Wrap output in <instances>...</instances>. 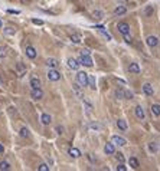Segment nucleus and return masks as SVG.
Masks as SVG:
<instances>
[{"label":"nucleus","instance_id":"1","mask_svg":"<svg viewBox=\"0 0 160 171\" xmlns=\"http://www.w3.org/2000/svg\"><path fill=\"white\" fill-rule=\"evenodd\" d=\"M77 82L81 85V87H88V73L78 72L77 73Z\"/></svg>","mask_w":160,"mask_h":171},{"label":"nucleus","instance_id":"2","mask_svg":"<svg viewBox=\"0 0 160 171\" xmlns=\"http://www.w3.org/2000/svg\"><path fill=\"white\" fill-rule=\"evenodd\" d=\"M48 79L49 80H54V82H56V80H59L61 79V73L55 69V68H49V70H48Z\"/></svg>","mask_w":160,"mask_h":171},{"label":"nucleus","instance_id":"3","mask_svg":"<svg viewBox=\"0 0 160 171\" xmlns=\"http://www.w3.org/2000/svg\"><path fill=\"white\" fill-rule=\"evenodd\" d=\"M117 29H118V32H120L123 36L130 33V25H128V23H125V22L118 23V25H117Z\"/></svg>","mask_w":160,"mask_h":171},{"label":"nucleus","instance_id":"4","mask_svg":"<svg viewBox=\"0 0 160 171\" xmlns=\"http://www.w3.org/2000/svg\"><path fill=\"white\" fill-rule=\"evenodd\" d=\"M72 89L75 92V95L79 98V99H84V91L81 89V85L77 82V83H72Z\"/></svg>","mask_w":160,"mask_h":171},{"label":"nucleus","instance_id":"5","mask_svg":"<svg viewBox=\"0 0 160 171\" xmlns=\"http://www.w3.org/2000/svg\"><path fill=\"white\" fill-rule=\"evenodd\" d=\"M79 63L81 65H84V66H92V59L89 58V55H81V58H79Z\"/></svg>","mask_w":160,"mask_h":171},{"label":"nucleus","instance_id":"6","mask_svg":"<svg viewBox=\"0 0 160 171\" xmlns=\"http://www.w3.org/2000/svg\"><path fill=\"white\" fill-rule=\"evenodd\" d=\"M31 97H32L33 99H36V101H39V99H42V98H43V91H42L41 88H36V89H32V92H31Z\"/></svg>","mask_w":160,"mask_h":171},{"label":"nucleus","instance_id":"7","mask_svg":"<svg viewBox=\"0 0 160 171\" xmlns=\"http://www.w3.org/2000/svg\"><path fill=\"white\" fill-rule=\"evenodd\" d=\"M79 60H75L74 58H69L68 59V68L69 69H72V70H78V68H79Z\"/></svg>","mask_w":160,"mask_h":171},{"label":"nucleus","instance_id":"8","mask_svg":"<svg viewBox=\"0 0 160 171\" xmlns=\"http://www.w3.org/2000/svg\"><path fill=\"white\" fill-rule=\"evenodd\" d=\"M111 141H113L115 145H120V147H124V145L127 144L125 138H123V137H118V135H114V137L111 138Z\"/></svg>","mask_w":160,"mask_h":171},{"label":"nucleus","instance_id":"9","mask_svg":"<svg viewBox=\"0 0 160 171\" xmlns=\"http://www.w3.org/2000/svg\"><path fill=\"white\" fill-rule=\"evenodd\" d=\"M143 92H144L147 97H153L154 89H153V87H151L150 83H144V85H143Z\"/></svg>","mask_w":160,"mask_h":171},{"label":"nucleus","instance_id":"10","mask_svg":"<svg viewBox=\"0 0 160 171\" xmlns=\"http://www.w3.org/2000/svg\"><path fill=\"white\" fill-rule=\"evenodd\" d=\"M104 152H105L107 155H111V154H114V152H115L114 142H113V144H111V142H107V144H105V147H104Z\"/></svg>","mask_w":160,"mask_h":171},{"label":"nucleus","instance_id":"11","mask_svg":"<svg viewBox=\"0 0 160 171\" xmlns=\"http://www.w3.org/2000/svg\"><path fill=\"white\" fill-rule=\"evenodd\" d=\"M127 13V7L125 6H117L114 9V16H123Z\"/></svg>","mask_w":160,"mask_h":171},{"label":"nucleus","instance_id":"12","mask_svg":"<svg viewBox=\"0 0 160 171\" xmlns=\"http://www.w3.org/2000/svg\"><path fill=\"white\" fill-rule=\"evenodd\" d=\"M95 29H98V32H100V33H101V35H102V36L107 39V40H111V35H110V33H108V32L104 29V26L98 25V26H95Z\"/></svg>","mask_w":160,"mask_h":171},{"label":"nucleus","instance_id":"13","mask_svg":"<svg viewBox=\"0 0 160 171\" xmlns=\"http://www.w3.org/2000/svg\"><path fill=\"white\" fill-rule=\"evenodd\" d=\"M26 56L31 59H35L36 58V49L33 46H26Z\"/></svg>","mask_w":160,"mask_h":171},{"label":"nucleus","instance_id":"14","mask_svg":"<svg viewBox=\"0 0 160 171\" xmlns=\"http://www.w3.org/2000/svg\"><path fill=\"white\" fill-rule=\"evenodd\" d=\"M31 87H32V89H36V88H41L42 87V82H41V79L39 78H32L31 79Z\"/></svg>","mask_w":160,"mask_h":171},{"label":"nucleus","instance_id":"15","mask_svg":"<svg viewBox=\"0 0 160 171\" xmlns=\"http://www.w3.org/2000/svg\"><path fill=\"white\" fill-rule=\"evenodd\" d=\"M146 42H147V45H148L150 48H156V46H157V43H159V39H157L156 36H148Z\"/></svg>","mask_w":160,"mask_h":171},{"label":"nucleus","instance_id":"16","mask_svg":"<svg viewBox=\"0 0 160 171\" xmlns=\"http://www.w3.org/2000/svg\"><path fill=\"white\" fill-rule=\"evenodd\" d=\"M68 154H69L71 157H74V158H78V157H81V151H79L78 148H75V147H71V148L68 150Z\"/></svg>","mask_w":160,"mask_h":171},{"label":"nucleus","instance_id":"17","mask_svg":"<svg viewBox=\"0 0 160 171\" xmlns=\"http://www.w3.org/2000/svg\"><path fill=\"white\" fill-rule=\"evenodd\" d=\"M46 66H48V68H55V69H56V68L59 66V62H58L56 59H54V58H49V59L46 60Z\"/></svg>","mask_w":160,"mask_h":171},{"label":"nucleus","instance_id":"18","mask_svg":"<svg viewBox=\"0 0 160 171\" xmlns=\"http://www.w3.org/2000/svg\"><path fill=\"white\" fill-rule=\"evenodd\" d=\"M134 111H136V117H137L138 119H141V121H143V119H144V117H146V115H144V109L138 105V107H136V109H134Z\"/></svg>","mask_w":160,"mask_h":171},{"label":"nucleus","instance_id":"19","mask_svg":"<svg viewBox=\"0 0 160 171\" xmlns=\"http://www.w3.org/2000/svg\"><path fill=\"white\" fill-rule=\"evenodd\" d=\"M41 121H42L43 125H49V124L52 122V118H51L49 114H42V115H41Z\"/></svg>","mask_w":160,"mask_h":171},{"label":"nucleus","instance_id":"20","mask_svg":"<svg viewBox=\"0 0 160 171\" xmlns=\"http://www.w3.org/2000/svg\"><path fill=\"white\" fill-rule=\"evenodd\" d=\"M128 70H130L131 73H140V66H138V63H136V62L130 63V66H128Z\"/></svg>","mask_w":160,"mask_h":171},{"label":"nucleus","instance_id":"21","mask_svg":"<svg viewBox=\"0 0 160 171\" xmlns=\"http://www.w3.org/2000/svg\"><path fill=\"white\" fill-rule=\"evenodd\" d=\"M150 109H151V114L154 117H160V105L159 104H153Z\"/></svg>","mask_w":160,"mask_h":171},{"label":"nucleus","instance_id":"22","mask_svg":"<svg viewBox=\"0 0 160 171\" xmlns=\"http://www.w3.org/2000/svg\"><path fill=\"white\" fill-rule=\"evenodd\" d=\"M114 95H115V98H118V99H124V98H125V91L121 89V88H118V89H115Z\"/></svg>","mask_w":160,"mask_h":171},{"label":"nucleus","instance_id":"23","mask_svg":"<svg viewBox=\"0 0 160 171\" xmlns=\"http://www.w3.org/2000/svg\"><path fill=\"white\" fill-rule=\"evenodd\" d=\"M88 87L92 89V91H95V78L94 76H91V75H88Z\"/></svg>","mask_w":160,"mask_h":171},{"label":"nucleus","instance_id":"24","mask_svg":"<svg viewBox=\"0 0 160 171\" xmlns=\"http://www.w3.org/2000/svg\"><path fill=\"white\" fill-rule=\"evenodd\" d=\"M16 68H18L19 76H23V75L26 73V66H25L23 63H18V65H16Z\"/></svg>","mask_w":160,"mask_h":171},{"label":"nucleus","instance_id":"25","mask_svg":"<svg viewBox=\"0 0 160 171\" xmlns=\"http://www.w3.org/2000/svg\"><path fill=\"white\" fill-rule=\"evenodd\" d=\"M128 164H130V167H131V168H134V170H136V168H138V160H137V158H134V157H131V158L128 160Z\"/></svg>","mask_w":160,"mask_h":171},{"label":"nucleus","instance_id":"26","mask_svg":"<svg viewBox=\"0 0 160 171\" xmlns=\"http://www.w3.org/2000/svg\"><path fill=\"white\" fill-rule=\"evenodd\" d=\"M69 39H71L72 43H79V42H81V35H79V33H74V35H71Z\"/></svg>","mask_w":160,"mask_h":171},{"label":"nucleus","instance_id":"27","mask_svg":"<svg viewBox=\"0 0 160 171\" xmlns=\"http://www.w3.org/2000/svg\"><path fill=\"white\" fill-rule=\"evenodd\" d=\"M117 127H118L121 131H125V129H127V122H125L124 119H118V121H117Z\"/></svg>","mask_w":160,"mask_h":171},{"label":"nucleus","instance_id":"28","mask_svg":"<svg viewBox=\"0 0 160 171\" xmlns=\"http://www.w3.org/2000/svg\"><path fill=\"white\" fill-rule=\"evenodd\" d=\"M0 170H2V171L10 170V164H9L7 161H2V162H0Z\"/></svg>","mask_w":160,"mask_h":171},{"label":"nucleus","instance_id":"29","mask_svg":"<svg viewBox=\"0 0 160 171\" xmlns=\"http://www.w3.org/2000/svg\"><path fill=\"white\" fill-rule=\"evenodd\" d=\"M92 16H94V19H98V20H101V19L104 17V13H102L101 10H94Z\"/></svg>","mask_w":160,"mask_h":171},{"label":"nucleus","instance_id":"30","mask_svg":"<svg viewBox=\"0 0 160 171\" xmlns=\"http://www.w3.org/2000/svg\"><path fill=\"white\" fill-rule=\"evenodd\" d=\"M20 137H23V138H29V137H31V134H29V129L23 127V128L20 129Z\"/></svg>","mask_w":160,"mask_h":171},{"label":"nucleus","instance_id":"31","mask_svg":"<svg viewBox=\"0 0 160 171\" xmlns=\"http://www.w3.org/2000/svg\"><path fill=\"white\" fill-rule=\"evenodd\" d=\"M89 128H91V129H95V131H101V129H102V127H101L98 122H92V124H89Z\"/></svg>","mask_w":160,"mask_h":171},{"label":"nucleus","instance_id":"32","mask_svg":"<svg viewBox=\"0 0 160 171\" xmlns=\"http://www.w3.org/2000/svg\"><path fill=\"white\" fill-rule=\"evenodd\" d=\"M153 10H154V9H153V6H147V7L144 9V16H147V17H148V16L153 13Z\"/></svg>","mask_w":160,"mask_h":171},{"label":"nucleus","instance_id":"33","mask_svg":"<svg viewBox=\"0 0 160 171\" xmlns=\"http://www.w3.org/2000/svg\"><path fill=\"white\" fill-rule=\"evenodd\" d=\"M7 55V49L5 46H0V58H6Z\"/></svg>","mask_w":160,"mask_h":171},{"label":"nucleus","instance_id":"34","mask_svg":"<svg viewBox=\"0 0 160 171\" xmlns=\"http://www.w3.org/2000/svg\"><path fill=\"white\" fill-rule=\"evenodd\" d=\"M148 150H150L151 152H156V151H157V144H156V142H150V144H148Z\"/></svg>","mask_w":160,"mask_h":171},{"label":"nucleus","instance_id":"35","mask_svg":"<svg viewBox=\"0 0 160 171\" xmlns=\"http://www.w3.org/2000/svg\"><path fill=\"white\" fill-rule=\"evenodd\" d=\"M15 33H16V29H12V27L5 29V35H15Z\"/></svg>","mask_w":160,"mask_h":171},{"label":"nucleus","instance_id":"36","mask_svg":"<svg viewBox=\"0 0 160 171\" xmlns=\"http://www.w3.org/2000/svg\"><path fill=\"white\" fill-rule=\"evenodd\" d=\"M38 170H39V171H49V167H48L46 164H41V165L38 167Z\"/></svg>","mask_w":160,"mask_h":171},{"label":"nucleus","instance_id":"37","mask_svg":"<svg viewBox=\"0 0 160 171\" xmlns=\"http://www.w3.org/2000/svg\"><path fill=\"white\" fill-rule=\"evenodd\" d=\"M82 101H84V104H85V107H87V111L91 112V111H92V105H91L88 101H85V99H82Z\"/></svg>","mask_w":160,"mask_h":171},{"label":"nucleus","instance_id":"38","mask_svg":"<svg viewBox=\"0 0 160 171\" xmlns=\"http://www.w3.org/2000/svg\"><path fill=\"white\" fill-rule=\"evenodd\" d=\"M117 170H118V171H127V167H125L123 162H120V165L117 167Z\"/></svg>","mask_w":160,"mask_h":171},{"label":"nucleus","instance_id":"39","mask_svg":"<svg viewBox=\"0 0 160 171\" xmlns=\"http://www.w3.org/2000/svg\"><path fill=\"white\" fill-rule=\"evenodd\" d=\"M32 23H33V25H39V26L43 25V22H42L41 19H32Z\"/></svg>","mask_w":160,"mask_h":171},{"label":"nucleus","instance_id":"40","mask_svg":"<svg viewBox=\"0 0 160 171\" xmlns=\"http://www.w3.org/2000/svg\"><path fill=\"white\" fill-rule=\"evenodd\" d=\"M131 98H133V92L125 91V98H124V99H131Z\"/></svg>","mask_w":160,"mask_h":171},{"label":"nucleus","instance_id":"41","mask_svg":"<svg viewBox=\"0 0 160 171\" xmlns=\"http://www.w3.org/2000/svg\"><path fill=\"white\" fill-rule=\"evenodd\" d=\"M117 160H118L120 162H124V155H123L121 152H118V154H117Z\"/></svg>","mask_w":160,"mask_h":171},{"label":"nucleus","instance_id":"42","mask_svg":"<svg viewBox=\"0 0 160 171\" xmlns=\"http://www.w3.org/2000/svg\"><path fill=\"white\" fill-rule=\"evenodd\" d=\"M124 40H125L127 43H131V42H133V39H131V36H128V35H124Z\"/></svg>","mask_w":160,"mask_h":171},{"label":"nucleus","instance_id":"43","mask_svg":"<svg viewBox=\"0 0 160 171\" xmlns=\"http://www.w3.org/2000/svg\"><path fill=\"white\" fill-rule=\"evenodd\" d=\"M56 132H58V134H64V127H59V125H58V127H56Z\"/></svg>","mask_w":160,"mask_h":171},{"label":"nucleus","instance_id":"44","mask_svg":"<svg viewBox=\"0 0 160 171\" xmlns=\"http://www.w3.org/2000/svg\"><path fill=\"white\" fill-rule=\"evenodd\" d=\"M91 52H89V49H82L81 50V55H89Z\"/></svg>","mask_w":160,"mask_h":171},{"label":"nucleus","instance_id":"45","mask_svg":"<svg viewBox=\"0 0 160 171\" xmlns=\"http://www.w3.org/2000/svg\"><path fill=\"white\" fill-rule=\"evenodd\" d=\"M88 158H89V161H91V162H95V160H94V157H92V155H91V154H89V155H88Z\"/></svg>","mask_w":160,"mask_h":171},{"label":"nucleus","instance_id":"46","mask_svg":"<svg viewBox=\"0 0 160 171\" xmlns=\"http://www.w3.org/2000/svg\"><path fill=\"white\" fill-rule=\"evenodd\" d=\"M9 13H15V15H19V12H18V10H9Z\"/></svg>","mask_w":160,"mask_h":171},{"label":"nucleus","instance_id":"47","mask_svg":"<svg viewBox=\"0 0 160 171\" xmlns=\"http://www.w3.org/2000/svg\"><path fill=\"white\" fill-rule=\"evenodd\" d=\"M3 151H5V148H3V145H2V144H0V154H2Z\"/></svg>","mask_w":160,"mask_h":171},{"label":"nucleus","instance_id":"48","mask_svg":"<svg viewBox=\"0 0 160 171\" xmlns=\"http://www.w3.org/2000/svg\"><path fill=\"white\" fill-rule=\"evenodd\" d=\"M3 26V23H2V20H0V27H2Z\"/></svg>","mask_w":160,"mask_h":171}]
</instances>
